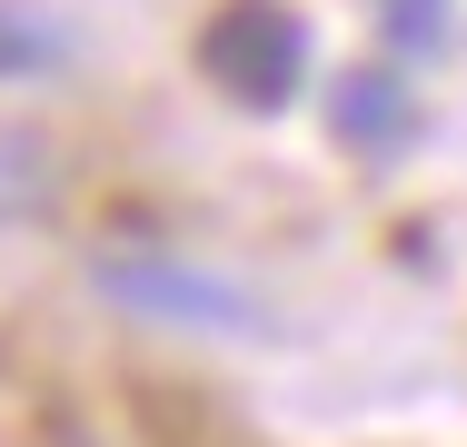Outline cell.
I'll return each mask as SVG.
<instances>
[{"label": "cell", "instance_id": "8992f818", "mask_svg": "<svg viewBox=\"0 0 467 447\" xmlns=\"http://www.w3.org/2000/svg\"><path fill=\"white\" fill-rule=\"evenodd\" d=\"M378 30H388V50L428 60V50H448V0H378Z\"/></svg>", "mask_w": 467, "mask_h": 447}, {"label": "cell", "instance_id": "7a4b0ae2", "mask_svg": "<svg viewBox=\"0 0 467 447\" xmlns=\"http://www.w3.org/2000/svg\"><path fill=\"white\" fill-rule=\"evenodd\" d=\"M90 278L109 288V298H119V308L160 318V328H209V338H249V328H259V298H249L239 278H219V268H199V259H160V249H109Z\"/></svg>", "mask_w": 467, "mask_h": 447}, {"label": "cell", "instance_id": "5b68a950", "mask_svg": "<svg viewBox=\"0 0 467 447\" xmlns=\"http://www.w3.org/2000/svg\"><path fill=\"white\" fill-rule=\"evenodd\" d=\"M50 189H60V160H50L30 130H0V229L40 219V209H50Z\"/></svg>", "mask_w": 467, "mask_h": 447}, {"label": "cell", "instance_id": "6da1fadb", "mask_svg": "<svg viewBox=\"0 0 467 447\" xmlns=\"http://www.w3.org/2000/svg\"><path fill=\"white\" fill-rule=\"evenodd\" d=\"M199 70L229 89L239 109H279L308 80V30L288 0H229L209 30H199Z\"/></svg>", "mask_w": 467, "mask_h": 447}, {"label": "cell", "instance_id": "277c9868", "mask_svg": "<svg viewBox=\"0 0 467 447\" xmlns=\"http://www.w3.org/2000/svg\"><path fill=\"white\" fill-rule=\"evenodd\" d=\"M70 20L50 10V0H0V80H50V70H70Z\"/></svg>", "mask_w": 467, "mask_h": 447}, {"label": "cell", "instance_id": "3957f363", "mask_svg": "<svg viewBox=\"0 0 467 447\" xmlns=\"http://www.w3.org/2000/svg\"><path fill=\"white\" fill-rule=\"evenodd\" d=\"M328 120H338V140H348V150H368V160H388V150H408V140H418V99H408L398 70H348L338 99H328Z\"/></svg>", "mask_w": 467, "mask_h": 447}]
</instances>
